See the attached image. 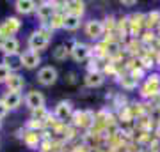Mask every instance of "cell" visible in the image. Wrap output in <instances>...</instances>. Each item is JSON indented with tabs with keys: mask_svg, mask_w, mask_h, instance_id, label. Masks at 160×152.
I'll return each instance as SVG.
<instances>
[{
	"mask_svg": "<svg viewBox=\"0 0 160 152\" xmlns=\"http://www.w3.org/2000/svg\"><path fill=\"white\" fill-rule=\"evenodd\" d=\"M23 97L20 92H11V90H7L6 94L2 96V103L7 106V110L11 112V110H18L20 108V104H22Z\"/></svg>",
	"mask_w": 160,
	"mask_h": 152,
	"instance_id": "8fae6325",
	"label": "cell"
},
{
	"mask_svg": "<svg viewBox=\"0 0 160 152\" xmlns=\"http://www.w3.org/2000/svg\"><path fill=\"white\" fill-rule=\"evenodd\" d=\"M53 115H55V118H57V120L66 122V120L73 115V104H71L69 101H59L57 104H55Z\"/></svg>",
	"mask_w": 160,
	"mask_h": 152,
	"instance_id": "30bf717a",
	"label": "cell"
},
{
	"mask_svg": "<svg viewBox=\"0 0 160 152\" xmlns=\"http://www.w3.org/2000/svg\"><path fill=\"white\" fill-rule=\"evenodd\" d=\"M155 135H157V136H158V138H160V124L157 126V129H155Z\"/></svg>",
	"mask_w": 160,
	"mask_h": 152,
	"instance_id": "4316f807",
	"label": "cell"
},
{
	"mask_svg": "<svg viewBox=\"0 0 160 152\" xmlns=\"http://www.w3.org/2000/svg\"><path fill=\"white\" fill-rule=\"evenodd\" d=\"M157 25H160V11H151L144 16V27L155 28Z\"/></svg>",
	"mask_w": 160,
	"mask_h": 152,
	"instance_id": "44dd1931",
	"label": "cell"
},
{
	"mask_svg": "<svg viewBox=\"0 0 160 152\" xmlns=\"http://www.w3.org/2000/svg\"><path fill=\"white\" fill-rule=\"evenodd\" d=\"M84 83L89 89H98V87H102L105 83V76L102 73H87L86 78H84Z\"/></svg>",
	"mask_w": 160,
	"mask_h": 152,
	"instance_id": "9a60e30c",
	"label": "cell"
},
{
	"mask_svg": "<svg viewBox=\"0 0 160 152\" xmlns=\"http://www.w3.org/2000/svg\"><path fill=\"white\" fill-rule=\"evenodd\" d=\"M48 44H50V39H48L45 34H41L39 30L32 32V34L29 35V39H27V50L38 51V53L43 51V50H46Z\"/></svg>",
	"mask_w": 160,
	"mask_h": 152,
	"instance_id": "3957f363",
	"label": "cell"
},
{
	"mask_svg": "<svg viewBox=\"0 0 160 152\" xmlns=\"http://www.w3.org/2000/svg\"><path fill=\"white\" fill-rule=\"evenodd\" d=\"M20 28H22V21L18 20L16 16H9L6 18V21L0 25V35L2 37H14L16 32H20Z\"/></svg>",
	"mask_w": 160,
	"mask_h": 152,
	"instance_id": "5b68a950",
	"label": "cell"
},
{
	"mask_svg": "<svg viewBox=\"0 0 160 152\" xmlns=\"http://www.w3.org/2000/svg\"><path fill=\"white\" fill-rule=\"evenodd\" d=\"M7 113H9V110H7V106L4 104V103H2V99H0V120L6 117Z\"/></svg>",
	"mask_w": 160,
	"mask_h": 152,
	"instance_id": "484cf974",
	"label": "cell"
},
{
	"mask_svg": "<svg viewBox=\"0 0 160 152\" xmlns=\"http://www.w3.org/2000/svg\"><path fill=\"white\" fill-rule=\"evenodd\" d=\"M84 32L89 39L92 41H98L102 39V35L105 34V27H103V21L102 20H89L84 27Z\"/></svg>",
	"mask_w": 160,
	"mask_h": 152,
	"instance_id": "52a82bcc",
	"label": "cell"
},
{
	"mask_svg": "<svg viewBox=\"0 0 160 152\" xmlns=\"http://www.w3.org/2000/svg\"><path fill=\"white\" fill-rule=\"evenodd\" d=\"M27 127H29V131H36L38 133V129L43 127V122L41 120H36V118H30V122H27Z\"/></svg>",
	"mask_w": 160,
	"mask_h": 152,
	"instance_id": "d4e9b609",
	"label": "cell"
},
{
	"mask_svg": "<svg viewBox=\"0 0 160 152\" xmlns=\"http://www.w3.org/2000/svg\"><path fill=\"white\" fill-rule=\"evenodd\" d=\"M86 12V2H80V0H69L66 2V14H73V16L82 18Z\"/></svg>",
	"mask_w": 160,
	"mask_h": 152,
	"instance_id": "5bb4252c",
	"label": "cell"
},
{
	"mask_svg": "<svg viewBox=\"0 0 160 152\" xmlns=\"http://www.w3.org/2000/svg\"><path fill=\"white\" fill-rule=\"evenodd\" d=\"M11 69L7 67L6 64L0 62V83H6L7 80H9V76H11Z\"/></svg>",
	"mask_w": 160,
	"mask_h": 152,
	"instance_id": "cb8c5ba5",
	"label": "cell"
},
{
	"mask_svg": "<svg viewBox=\"0 0 160 152\" xmlns=\"http://www.w3.org/2000/svg\"><path fill=\"white\" fill-rule=\"evenodd\" d=\"M158 150H160V149H158Z\"/></svg>",
	"mask_w": 160,
	"mask_h": 152,
	"instance_id": "f1b7e54d",
	"label": "cell"
},
{
	"mask_svg": "<svg viewBox=\"0 0 160 152\" xmlns=\"http://www.w3.org/2000/svg\"><path fill=\"white\" fill-rule=\"evenodd\" d=\"M55 12H57L55 2H41V4H38V9H36V14H38L41 25H48Z\"/></svg>",
	"mask_w": 160,
	"mask_h": 152,
	"instance_id": "277c9868",
	"label": "cell"
},
{
	"mask_svg": "<svg viewBox=\"0 0 160 152\" xmlns=\"http://www.w3.org/2000/svg\"><path fill=\"white\" fill-rule=\"evenodd\" d=\"M64 14H66V12L57 11L55 14H53V16H52L50 23H48V27H50L52 30H57V28H62V23H64Z\"/></svg>",
	"mask_w": 160,
	"mask_h": 152,
	"instance_id": "7402d4cb",
	"label": "cell"
},
{
	"mask_svg": "<svg viewBox=\"0 0 160 152\" xmlns=\"http://www.w3.org/2000/svg\"><path fill=\"white\" fill-rule=\"evenodd\" d=\"M157 94H160V74L153 73L144 78V83L141 85V96L144 99H151Z\"/></svg>",
	"mask_w": 160,
	"mask_h": 152,
	"instance_id": "6da1fadb",
	"label": "cell"
},
{
	"mask_svg": "<svg viewBox=\"0 0 160 152\" xmlns=\"http://www.w3.org/2000/svg\"><path fill=\"white\" fill-rule=\"evenodd\" d=\"M20 58H22V67H25V69H36V67H39V64H41V55L38 51H32V50L22 51Z\"/></svg>",
	"mask_w": 160,
	"mask_h": 152,
	"instance_id": "9c48e42d",
	"label": "cell"
},
{
	"mask_svg": "<svg viewBox=\"0 0 160 152\" xmlns=\"http://www.w3.org/2000/svg\"><path fill=\"white\" fill-rule=\"evenodd\" d=\"M2 64H6L7 67L11 69V73H16L18 69L22 67V58H20V53H18V55H4Z\"/></svg>",
	"mask_w": 160,
	"mask_h": 152,
	"instance_id": "ac0fdd59",
	"label": "cell"
},
{
	"mask_svg": "<svg viewBox=\"0 0 160 152\" xmlns=\"http://www.w3.org/2000/svg\"><path fill=\"white\" fill-rule=\"evenodd\" d=\"M23 143L29 149H36V147L39 145V135L36 131H27L25 136H23Z\"/></svg>",
	"mask_w": 160,
	"mask_h": 152,
	"instance_id": "ffe728a7",
	"label": "cell"
},
{
	"mask_svg": "<svg viewBox=\"0 0 160 152\" xmlns=\"http://www.w3.org/2000/svg\"><path fill=\"white\" fill-rule=\"evenodd\" d=\"M59 78V71L53 66H45V67H41L39 71H38V76H36V80H38V83L43 85V87H52V85L57 81Z\"/></svg>",
	"mask_w": 160,
	"mask_h": 152,
	"instance_id": "7a4b0ae2",
	"label": "cell"
},
{
	"mask_svg": "<svg viewBox=\"0 0 160 152\" xmlns=\"http://www.w3.org/2000/svg\"><path fill=\"white\" fill-rule=\"evenodd\" d=\"M25 106L29 108L30 112H36V110H39V108H45V96H43V92L39 90H30L27 92V96H25Z\"/></svg>",
	"mask_w": 160,
	"mask_h": 152,
	"instance_id": "8992f818",
	"label": "cell"
},
{
	"mask_svg": "<svg viewBox=\"0 0 160 152\" xmlns=\"http://www.w3.org/2000/svg\"><path fill=\"white\" fill-rule=\"evenodd\" d=\"M119 85L123 87V90L132 92V90H135L139 87V81L135 78H132L130 74H123V76L119 78Z\"/></svg>",
	"mask_w": 160,
	"mask_h": 152,
	"instance_id": "d6986e66",
	"label": "cell"
},
{
	"mask_svg": "<svg viewBox=\"0 0 160 152\" xmlns=\"http://www.w3.org/2000/svg\"><path fill=\"white\" fill-rule=\"evenodd\" d=\"M14 9H16L18 14L27 16V14H32V12H36V9H38V4H36L34 0H16V2H14Z\"/></svg>",
	"mask_w": 160,
	"mask_h": 152,
	"instance_id": "4fadbf2b",
	"label": "cell"
},
{
	"mask_svg": "<svg viewBox=\"0 0 160 152\" xmlns=\"http://www.w3.org/2000/svg\"><path fill=\"white\" fill-rule=\"evenodd\" d=\"M69 55V51H68V48L64 44H59L55 50L52 51V57L55 58V60H66V57Z\"/></svg>",
	"mask_w": 160,
	"mask_h": 152,
	"instance_id": "603a6c76",
	"label": "cell"
},
{
	"mask_svg": "<svg viewBox=\"0 0 160 152\" xmlns=\"http://www.w3.org/2000/svg\"><path fill=\"white\" fill-rule=\"evenodd\" d=\"M0 127H2V120H0Z\"/></svg>",
	"mask_w": 160,
	"mask_h": 152,
	"instance_id": "83f0119b",
	"label": "cell"
},
{
	"mask_svg": "<svg viewBox=\"0 0 160 152\" xmlns=\"http://www.w3.org/2000/svg\"><path fill=\"white\" fill-rule=\"evenodd\" d=\"M6 87L7 90H11V92H20L22 94V90L25 89V78H23L20 73H12L9 76V80L6 81Z\"/></svg>",
	"mask_w": 160,
	"mask_h": 152,
	"instance_id": "7c38bea8",
	"label": "cell"
},
{
	"mask_svg": "<svg viewBox=\"0 0 160 152\" xmlns=\"http://www.w3.org/2000/svg\"><path fill=\"white\" fill-rule=\"evenodd\" d=\"M69 55L73 57L75 62H86V60L91 58L92 50H91V46L84 44V43H75V46L69 51Z\"/></svg>",
	"mask_w": 160,
	"mask_h": 152,
	"instance_id": "ba28073f",
	"label": "cell"
},
{
	"mask_svg": "<svg viewBox=\"0 0 160 152\" xmlns=\"http://www.w3.org/2000/svg\"><path fill=\"white\" fill-rule=\"evenodd\" d=\"M0 50L4 51V55H18V53H20V51H18L20 50V41H18L16 37H7Z\"/></svg>",
	"mask_w": 160,
	"mask_h": 152,
	"instance_id": "2e32d148",
	"label": "cell"
},
{
	"mask_svg": "<svg viewBox=\"0 0 160 152\" xmlns=\"http://www.w3.org/2000/svg\"><path fill=\"white\" fill-rule=\"evenodd\" d=\"M80 25H82V18L78 16H73V14H64V23H62V28L68 30V32H75L78 30Z\"/></svg>",
	"mask_w": 160,
	"mask_h": 152,
	"instance_id": "e0dca14e",
	"label": "cell"
}]
</instances>
